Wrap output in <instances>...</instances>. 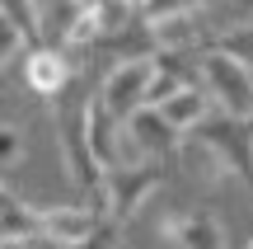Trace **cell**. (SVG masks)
Returning a JSON list of instances; mask_svg holds the SVG:
<instances>
[{
  "instance_id": "cell-8",
  "label": "cell",
  "mask_w": 253,
  "mask_h": 249,
  "mask_svg": "<svg viewBox=\"0 0 253 249\" xmlns=\"http://www.w3.org/2000/svg\"><path fill=\"white\" fill-rule=\"evenodd\" d=\"M126 132H131V146L141 150V160H169L178 150V141H183V132H173L160 118V108H150V103L126 118Z\"/></svg>"
},
{
  "instance_id": "cell-14",
  "label": "cell",
  "mask_w": 253,
  "mask_h": 249,
  "mask_svg": "<svg viewBox=\"0 0 253 249\" xmlns=\"http://www.w3.org/2000/svg\"><path fill=\"white\" fill-rule=\"evenodd\" d=\"M24 165V127L14 122H0V174Z\"/></svg>"
},
{
  "instance_id": "cell-16",
  "label": "cell",
  "mask_w": 253,
  "mask_h": 249,
  "mask_svg": "<svg viewBox=\"0 0 253 249\" xmlns=\"http://www.w3.org/2000/svg\"><path fill=\"white\" fill-rule=\"evenodd\" d=\"M0 245H5V240H0Z\"/></svg>"
},
{
  "instance_id": "cell-3",
  "label": "cell",
  "mask_w": 253,
  "mask_h": 249,
  "mask_svg": "<svg viewBox=\"0 0 253 249\" xmlns=\"http://www.w3.org/2000/svg\"><path fill=\"white\" fill-rule=\"evenodd\" d=\"M197 85L220 103V113L253 118V71L244 61H235L230 52H220V47L202 52L197 56Z\"/></svg>"
},
{
  "instance_id": "cell-6",
  "label": "cell",
  "mask_w": 253,
  "mask_h": 249,
  "mask_svg": "<svg viewBox=\"0 0 253 249\" xmlns=\"http://www.w3.org/2000/svg\"><path fill=\"white\" fill-rule=\"evenodd\" d=\"M103 221H108V216H103L99 207H89V202H61V207L38 212V231H42V240L56 245V249H80L84 240L99 235Z\"/></svg>"
},
{
  "instance_id": "cell-11",
  "label": "cell",
  "mask_w": 253,
  "mask_h": 249,
  "mask_svg": "<svg viewBox=\"0 0 253 249\" xmlns=\"http://www.w3.org/2000/svg\"><path fill=\"white\" fill-rule=\"evenodd\" d=\"M155 108H160V118L169 122L173 132H183V137H188V132L207 118V90H202V85H183L178 94H169V99L155 103Z\"/></svg>"
},
{
  "instance_id": "cell-7",
  "label": "cell",
  "mask_w": 253,
  "mask_h": 249,
  "mask_svg": "<svg viewBox=\"0 0 253 249\" xmlns=\"http://www.w3.org/2000/svg\"><path fill=\"white\" fill-rule=\"evenodd\" d=\"M24 75H28V85H33L38 94L56 99V94H61L66 85L80 75V66L71 61V52H66V47L42 43V47H28V56H24Z\"/></svg>"
},
{
  "instance_id": "cell-1",
  "label": "cell",
  "mask_w": 253,
  "mask_h": 249,
  "mask_svg": "<svg viewBox=\"0 0 253 249\" xmlns=\"http://www.w3.org/2000/svg\"><path fill=\"white\" fill-rule=\"evenodd\" d=\"M89 103H94V94L80 80H71L56 94V141H61L66 179L80 188V202L103 212V165L94 160V146H89Z\"/></svg>"
},
{
  "instance_id": "cell-12",
  "label": "cell",
  "mask_w": 253,
  "mask_h": 249,
  "mask_svg": "<svg viewBox=\"0 0 253 249\" xmlns=\"http://www.w3.org/2000/svg\"><path fill=\"white\" fill-rule=\"evenodd\" d=\"M0 24L14 28L24 47H42V9L38 0H0Z\"/></svg>"
},
{
  "instance_id": "cell-5",
  "label": "cell",
  "mask_w": 253,
  "mask_h": 249,
  "mask_svg": "<svg viewBox=\"0 0 253 249\" xmlns=\"http://www.w3.org/2000/svg\"><path fill=\"white\" fill-rule=\"evenodd\" d=\"M150 66H155V56H141V61H118L108 75H103V85H99V103L122 122V127H126V118H131L136 108H145Z\"/></svg>"
},
{
  "instance_id": "cell-10",
  "label": "cell",
  "mask_w": 253,
  "mask_h": 249,
  "mask_svg": "<svg viewBox=\"0 0 253 249\" xmlns=\"http://www.w3.org/2000/svg\"><path fill=\"white\" fill-rule=\"evenodd\" d=\"M118 127H122V122L113 118V113L99 103V94H94V103H89V146H94V160L103 165V174H108L113 165H122V141H118Z\"/></svg>"
},
{
  "instance_id": "cell-4",
  "label": "cell",
  "mask_w": 253,
  "mask_h": 249,
  "mask_svg": "<svg viewBox=\"0 0 253 249\" xmlns=\"http://www.w3.org/2000/svg\"><path fill=\"white\" fill-rule=\"evenodd\" d=\"M155 188H160V160H141V165L122 160V165H113L103 174V212H108V221L126 226Z\"/></svg>"
},
{
  "instance_id": "cell-2",
  "label": "cell",
  "mask_w": 253,
  "mask_h": 249,
  "mask_svg": "<svg viewBox=\"0 0 253 249\" xmlns=\"http://www.w3.org/2000/svg\"><path fill=\"white\" fill-rule=\"evenodd\" d=\"M188 137L197 141L207 155H216L225 169H235L239 184H244L249 198H253V118H239V113H207Z\"/></svg>"
},
{
  "instance_id": "cell-13",
  "label": "cell",
  "mask_w": 253,
  "mask_h": 249,
  "mask_svg": "<svg viewBox=\"0 0 253 249\" xmlns=\"http://www.w3.org/2000/svg\"><path fill=\"white\" fill-rule=\"evenodd\" d=\"M216 47H220V52H230L235 61H244L249 71H253V19H249V24H235V28H225V33L216 38Z\"/></svg>"
},
{
  "instance_id": "cell-9",
  "label": "cell",
  "mask_w": 253,
  "mask_h": 249,
  "mask_svg": "<svg viewBox=\"0 0 253 249\" xmlns=\"http://www.w3.org/2000/svg\"><path fill=\"white\" fill-rule=\"evenodd\" d=\"M164 240L173 249H225V231L216 226V216L192 207V212H173L164 221Z\"/></svg>"
},
{
  "instance_id": "cell-15",
  "label": "cell",
  "mask_w": 253,
  "mask_h": 249,
  "mask_svg": "<svg viewBox=\"0 0 253 249\" xmlns=\"http://www.w3.org/2000/svg\"><path fill=\"white\" fill-rule=\"evenodd\" d=\"M131 5H141V0H131Z\"/></svg>"
}]
</instances>
